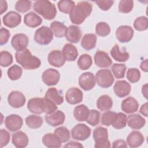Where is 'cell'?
<instances>
[{
	"label": "cell",
	"instance_id": "1",
	"mask_svg": "<svg viewBox=\"0 0 148 148\" xmlns=\"http://www.w3.org/2000/svg\"><path fill=\"white\" fill-rule=\"evenodd\" d=\"M92 12V5L87 1H80L75 6L69 14L71 22L80 25L90 15Z\"/></svg>",
	"mask_w": 148,
	"mask_h": 148
},
{
	"label": "cell",
	"instance_id": "2",
	"mask_svg": "<svg viewBox=\"0 0 148 148\" xmlns=\"http://www.w3.org/2000/svg\"><path fill=\"white\" fill-rule=\"evenodd\" d=\"M15 58L17 63L20 64L24 69L28 70L37 69L41 65L40 59L32 56L31 51L27 49L16 51Z\"/></svg>",
	"mask_w": 148,
	"mask_h": 148
},
{
	"label": "cell",
	"instance_id": "3",
	"mask_svg": "<svg viewBox=\"0 0 148 148\" xmlns=\"http://www.w3.org/2000/svg\"><path fill=\"white\" fill-rule=\"evenodd\" d=\"M34 10L44 18L51 20L56 16L57 9L54 3L47 0H38L33 5Z\"/></svg>",
	"mask_w": 148,
	"mask_h": 148
},
{
	"label": "cell",
	"instance_id": "4",
	"mask_svg": "<svg viewBox=\"0 0 148 148\" xmlns=\"http://www.w3.org/2000/svg\"><path fill=\"white\" fill-rule=\"evenodd\" d=\"M93 138L95 148L110 147V143L108 140V132L106 128L98 127L93 131Z\"/></svg>",
	"mask_w": 148,
	"mask_h": 148
},
{
	"label": "cell",
	"instance_id": "5",
	"mask_svg": "<svg viewBox=\"0 0 148 148\" xmlns=\"http://www.w3.org/2000/svg\"><path fill=\"white\" fill-rule=\"evenodd\" d=\"M53 39V31L48 27L42 26L35 31L34 40L39 45H47L52 41Z\"/></svg>",
	"mask_w": 148,
	"mask_h": 148
},
{
	"label": "cell",
	"instance_id": "6",
	"mask_svg": "<svg viewBox=\"0 0 148 148\" xmlns=\"http://www.w3.org/2000/svg\"><path fill=\"white\" fill-rule=\"evenodd\" d=\"M95 82L102 88H109L114 82V77L109 69H100L95 75Z\"/></svg>",
	"mask_w": 148,
	"mask_h": 148
},
{
	"label": "cell",
	"instance_id": "7",
	"mask_svg": "<svg viewBox=\"0 0 148 148\" xmlns=\"http://www.w3.org/2000/svg\"><path fill=\"white\" fill-rule=\"evenodd\" d=\"M90 134L91 129L85 124H78L71 131L72 138L77 140H85L89 138Z\"/></svg>",
	"mask_w": 148,
	"mask_h": 148
},
{
	"label": "cell",
	"instance_id": "8",
	"mask_svg": "<svg viewBox=\"0 0 148 148\" xmlns=\"http://www.w3.org/2000/svg\"><path fill=\"white\" fill-rule=\"evenodd\" d=\"M134 35L132 28L128 25H121L117 28L116 31V36L117 40L121 43L129 42Z\"/></svg>",
	"mask_w": 148,
	"mask_h": 148
},
{
	"label": "cell",
	"instance_id": "9",
	"mask_svg": "<svg viewBox=\"0 0 148 148\" xmlns=\"http://www.w3.org/2000/svg\"><path fill=\"white\" fill-rule=\"evenodd\" d=\"M79 84L85 91L92 89L95 85V79L93 73L90 72L82 73L79 77Z\"/></svg>",
	"mask_w": 148,
	"mask_h": 148
},
{
	"label": "cell",
	"instance_id": "10",
	"mask_svg": "<svg viewBox=\"0 0 148 148\" xmlns=\"http://www.w3.org/2000/svg\"><path fill=\"white\" fill-rule=\"evenodd\" d=\"M60 79L59 72L53 68H49L45 70L42 75L43 82L47 86L56 85Z\"/></svg>",
	"mask_w": 148,
	"mask_h": 148
},
{
	"label": "cell",
	"instance_id": "11",
	"mask_svg": "<svg viewBox=\"0 0 148 148\" xmlns=\"http://www.w3.org/2000/svg\"><path fill=\"white\" fill-rule=\"evenodd\" d=\"M23 124L22 118L18 114H12L8 116L5 120V125L10 131L14 132L20 130Z\"/></svg>",
	"mask_w": 148,
	"mask_h": 148
},
{
	"label": "cell",
	"instance_id": "12",
	"mask_svg": "<svg viewBox=\"0 0 148 148\" xmlns=\"http://www.w3.org/2000/svg\"><path fill=\"white\" fill-rule=\"evenodd\" d=\"M24 95L18 91H13L8 95V101L9 105L14 108H20L25 103Z\"/></svg>",
	"mask_w": 148,
	"mask_h": 148
},
{
	"label": "cell",
	"instance_id": "13",
	"mask_svg": "<svg viewBox=\"0 0 148 148\" xmlns=\"http://www.w3.org/2000/svg\"><path fill=\"white\" fill-rule=\"evenodd\" d=\"M29 43L28 36L24 34H17L14 35L11 40V45L13 48L17 51L26 49Z\"/></svg>",
	"mask_w": 148,
	"mask_h": 148
},
{
	"label": "cell",
	"instance_id": "14",
	"mask_svg": "<svg viewBox=\"0 0 148 148\" xmlns=\"http://www.w3.org/2000/svg\"><path fill=\"white\" fill-rule=\"evenodd\" d=\"M46 122L50 125L56 127L62 124L65 119V115L61 110H56L45 116Z\"/></svg>",
	"mask_w": 148,
	"mask_h": 148
},
{
	"label": "cell",
	"instance_id": "15",
	"mask_svg": "<svg viewBox=\"0 0 148 148\" xmlns=\"http://www.w3.org/2000/svg\"><path fill=\"white\" fill-rule=\"evenodd\" d=\"M2 21L5 26L11 28H14L20 24L21 16L16 12L10 11L3 16Z\"/></svg>",
	"mask_w": 148,
	"mask_h": 148
},
{
	"label": "cell",
	"instance_id": "16",
	"mask_svg": "<svg viewBox=\"0 0 148 148\" xmlns=\"http://www.w3.org/2000/svg\"><path fill=\"white\" fill-rule=\"evenodd\" d=\"M131 86L125 80H118L113 86V91L116 95L119 98L127 96L131 92Z\"/></svg>",
	"mask_w": 148,
	"mask_h": 148
},
{
	"label": "cell",
	"instance_id": "17",
	"mask_svg": "<svg viewBox=\"0 0 148 148\" xmlns=\"http://www.w3.org/2000/svg\"><path fill=\"white\" fill-rule=\"evenodd\" d=\"M65 99L66 102L69 104H77L83 100V92L77 87H71L66 91Z\"/></svg>",
	"mask_w": 148,
	"mask_h": 148
},
{
	"label": "cell",
	"instance_id": "18",
	"mask_svg": "<svg viewBox=\"0 0 148 148\" xmlns=\"http://www.w3.org/2000/svg\"><path fill=\"white\" fill-rule=\"evenodd\" d=\"M47 60L51 65L57 68L62 66L66 61L62 52L58 50L50 51L48 55Z\"/></svg>",
	"mask_w": 148,
	"mask_h": 148
},
{
	"label": "cell",
	"instance_id": "19",
	"mask_svg": "<svg viewBox=\"0 0 148 148\" xmlns=\"http://www.w3.org/2000/svg\"><path fill=\"white\" fill-rule=\"evenodd\" d=\"M94 60L95 65L99 68H108L112 64L110 57L103 51H97L94 56Z\"/></svg>",
	"mask_w": 148,
	"mask_h": 148
},
{
	"label": "cell",
	"instance_id": "20",
	"mask_svg": "<svg viewBox=\"0 0 148 148\" xmlns=\"http://www.w3.org/2000/svg\"><path fill=\"white\" fill-rule=\"evenodd\" d=\"M144 140V136L141 132L133 131L127 136V144L130 147H138L142 145Z\"/></svg>",
	"mask_w": 148,
	"mask_h": 148
},
{
	"label": "cell",
	"instance_id": "21",
	"mask_svg": "<svg viewBox=\"0 0 148 148\" xmlns=\"http://www.w3.org/2000/svg\"><path fill=\"white\" fill-rule=\"evenodd\" d=\"M65 36L66 40L69 42L77 43L82 37V31L77 26L72 25L67 28Z\"/></svg>",
	"mask_w": 148,
	"mask_h": 148
},
{
	"label": "cell",
	"instance_id": "22",
	"mask_svg": "<svg viewBox=\"0 0 148 148\" xmlns=\"http://www.w3.org/2000/svg\"><path fill=\"white\" fill-rule=\"evenodd\" d=\"M121 109L126 113H133L136 112L139 108V103L136 99L132 97H127L122 101Z\"/></svg>",
	"mask_w": 148,
	"mask_h": 148
},
{
	"label": "cell",
	"instance_id": "23",
	"mask_svg": "<svg viewBox=\"0 0 148 148\" xmlns=\"http://www.w3.org/2000/svg\"><path fill=\"white\" fill-rule=\"evenodd\" d=\"M128 125L133 130H139L144 127L145 119L138 114H132L127 117Z\"/></svg>",
	"mask_w": 148,
	"mask_h": 148
},
{
	"label": "cell",
	"instance_id": "24",
	"mask_svg": "<svg viewBox=\"0 0 148 148\" xmlns=\"http://www.w3.org/2000/svg\"><path fill=\"white\" fill-rule=\"evenodd\" d=\"M12 143L17 148L25 147L28 144V138L25 133L19 131L12 135Z\"/></svg>",
	"mask_w": 148,
	"mask_h": 148
},
{
	"label": "cell",
	"instance_id": "25",
	"mask_svg": "<svg viewBox=\"0 0 148 148\" xmlns=\"http://www.w3.org/2000/svg\"><path fill=\"white\" fill-rule=\"evenodd\" d=\"M43 144L47 147H60L62 142L58 136L54 133H48L45 134L42 138Z\"/></svg>",
	"mask_w": 148,
	"mask_h": 148
},
{
	"label": "cell",
	"instance_id": "26",
	"mask_svg": "<svg viewBox=\"0 0 148 148\" xmlns=\"http://www.w3.org/2000/svg\"><path fill=\"white\" fill-rule=\"evenodd\" d=\"M42 23V18L33 12H30L24 16V23L27 27L35 28L39 26Z\"/></svg>",
	"mask_w": 148,
	"mask_h": 148
},
{
	"label": "cell",
	"instance_id": "27",
	"mask_svg": "<svg viewBox=\"0 0 148 148\" xmlns=\"http://www.w3.org/2000/svg\"><path fill=\"white\" fill-rule=\"evenodd\" d=\"M62 53L68 61H74L78 56V51L76 47L71 43L65 44L62 48Z\"/></svg>",
	"mask_w": 148,
	"mask_h": 148
},
{
	"label": "cell",
	"instance_id": "28",
	"mask_svg": "<svg viewBox=\"0 0 148 148\" xmlns=\"http://www.w3.org/2000/svg\"><path fill=\"white\" fill-rule=\"evenodd\" d=\"M45 98L49 99L57 105H61L64 101L62 95H61L57 89L54 87L50 88L47 90L45 93Z\"/></svg>",
	"mask_w": 148,
	"mask_h": 148
},
{
	"label": "cell",
	"instance_id": "29",
	"mask_svg": "<svg viewBox=\"0 0 148 148\" xmlns=\"http://www.w3.org/2000/svg\"><path fill=\"white\" fill-rule=\"evenodd\" d=\"M112 106V99L108 95H102L97 101V107L102 112L109 110Z\"/></svg>",
	"mask_w": 148,
	"mask_h": 148
},
{
	"label": "cell",
	"instance_id": "30",
	"mask_svg": "<svg viewBox=\"0 0 148 148\" xmlns=\"http://www.w3.org/2000/svg\"><path fill=\"white\" fill-rule=\"evenodd\" d=\"M89 109L88 108L83 104L79 105L76 106L73 112V116L75 119L78 121H86L88 113H89Z\"/></svg>",
	"mask_w": 148,
	"mask_h": 148
},
{
	"label": "cell",
	"instance_id": "31",
	"mask_svg": "<svg viewBox=\"0 0 148 148\" xmlns=\"http://www.w3.org/2000/svg\"><path fill=\"white\" fill-rule=\"evenodd\" d=\"M97 42V36L94 34H85L81 41V46L86 50L95 48Z\"/></svg>",
	"mask_w": 148,
	"mask_h": 148
},
{
	"label": "cell",
	"instance_id": "32",
	"mask_svg": "<svg viewBox=\"0 0 148 148\" xmlns=\"http://www.w3.org/2000/svg\"><path fill=\"white\" fill-rule=\"evenodd\" d=\"M27 108L31 113L35 114L43 113L42 98H33L30 99L27 103Z\"/></svg>",
	"mask_w": 148,
	"mask_h": 148
},
{
	"label": "cell",
	"instance_id": "33",
	"mask_svg": "<svg viewBox=\"0 0 148 148\" xmlns=\"http://www.w3.org/2000/svg\"><path fill=\"white\" fill-rule=\"evenodd\" d=\"M50 29L57 38H62L65 35L67 27L61 22L54 21L50 24Z\"/></svg>",
	"mask_w": 148,
	"mask_h": 148
},
{
	"label": "cell",
	"instance_id": "34",
	"mask_svg": "<svg viewBox=\"0 0 148 148\" xmlns=\"http://www.w3.org/2000/svg\"><path fill=\"white\" fill-rule=\"evenodd\" d=\"M111 56L117 61L125 62L127 61L130 57L128 52H122L120 50L118 45H115L110 50Z\"/></svg>",
	"mask_w": 148,
	"mask_h": 148
},
{
	"label": "cell",
	"instance_id": "35",
	"mask_svg": "<svg viewBox=\"0 0 148 148\" xmlns=\"http://www.w3.org/2000/svg\"><path fill=\"white\" fill-rule=\"evenodd\" d=\"M25 121L26 125L32 129L39 128L43 124V119L36 115H29L25 118Z\"/></svg>",
	"mask_w": 148,
	"mask_h": 148
},
{
	"label": "cell",
	"instance_id": "36",
	"mask_svg": "<svg viewBox=\"0 0 148 148\" xmlns=\"http://www.w3.org/2000/svg\"><path fill=\"white\" fill-rule=\"evenodd\" d=\"M79 68L81 70H87L89 69L92 64V60L91 57L87 54H82L77 62Z\"/></svg>",
	"mask_w": 148,
	"mask_h": 148
},
{
	"label": "cell",
	"instance_id": "37",
	"mask_svg": "<svg viewBox=\"0 0 148 148\" xmlns=\"http://www.w3.org/2000/svg\"><path fill=\"white\" fill-rule=\"evenodd\" d=\"M57 6L60 12L66 14H70L75 6V3L71 0H62L58 2Z\"/></svg>",
	"mask_w": 148,
	"mask_h": 148
},
{
	"label": "cell",
	"instance_id": "38",
	"mask_svg": "<svg viewBox=\"0 0 148 148\" xmlns=\"http://www.w3.org/2000/svg\"><path fill=\"white\" fill-rule=\"evenodd\" d=\"M22 73L23 70L21 68L16 64L10 66L7 71L8 76L12 80H16L19 79L22 76Z\"/></svg>",
	"mask_w": 148,
	"mask_h": 148
},
{
	"label": "cell",
	"instance_id": "39",
	"mask_svg": "<svg viewBox=\"0 0 148 148\" xmlns=\"http://www.w3.org/2000/svg\"><path fill=\"white\" fill-rule=\"evenodd\" d=\"M117 119V113L112 111L105 112L101 119V123L105 126L112 125Z\"/></svg>",
	"mask_w": 148,
	"mask_h": 148
},
{
	"label": "cell",
	"instance_id": "40",
	"mask_svg": "<svg viewBox=\"0 0 148 148\" xmlns=\"http://www.w3.org/2000/svg\"><path fill=\"white\" fill-rule=\"evenodd\" d=\"M42 103L43 112L46 114L51 113L57 109V105L45 97L42 98Z\"/></svg>",
	"mask_w": 148,
	"mask_h": 148
},
{
	"label": "cell",
	"instance_id": "41",
	"mask_svg": "<svg viewBox=\"0 0 148 148\" xmlns=\"http://www.w3.org/2000/svg\"><path fill=\"white\" fill-rule=\"evenodd\" d=\"M127 66L123 64H114L112 66V71L116 79H122L125 76Z\"/></svg>",
	"mask_w": 148,
	"mask_h": 148
},
{
	"label": "cell",
	"instance_id": "42",
	"mask_svg": "<svg viewBox=\"0 0 148 148\" xmlns=\"http://www.w3.org/2000/svg\"><path fill=\"white\" fill-rule=\"evenodd\" d=\"M134 28L139 31H145L148 28V20L146 17L140 16L137 17L134 22Z\"/></svg>",
	"mask_w": 148,
	"mask_h": 148
},
{
	"label": "cell",
	"instance_id": "43",
	"mask_svg": "<svg viewBox=\"0 0 148 148\" xmlns=\"http://www.w3.org/2000/svg\"><path fill=\"white\" fill-rule=\"evenodd\" d=\"M100 116L101 114L99 111L95 109L90 110L88 117L86 121L90 125L92 126H95L99 123Z\"/></svg>",
	"mask_w": 148,
	"mask_h": 148
},
{
	"label": "cell",
	"instance_id": "44",
	"mask_svg": "<svg viewBox=\"0 0 148 148\" xmlns=\"http://www.w3.org/2000/svg\"><path fill=\"white\" fill-rule=\"evenodd\" d=\"M110 32V26L105 22H99L95 26V32L100 36H106Z\"/></svg>",
	"mask_w": 148,
	"mask_h": 148
},
{
	"label": "cell",
	"instance_id": "45",
	"mask_svg": "<svg viewBox=\"0 0 148 148\" xmlns=\"http://www.w3.org/2000/svg\"><path fill=\"white\" fill-rule=\"evenodd\" d=\"M54 133L58 136L62 143L66 142L70 139V132L68 129L64 126L56 128Z\"/></svg>",
	"mask_w": 148,
	"mask_h": 148
},
{
	"label": "cell",
	"instance_id": "46",
	"mask_svg": "<svg viewBox=\"0 0 148 148\" xmlns=\"http://www.w3.org/2000/svg\"><path fill=\"white\" fill-rule=\"evenodd\" d=\"M127 122V115L122 112L117 113V119L112 126L116 129H122L126 126Z\"/></svg>",
	"mask_w": 148,
	"mask_h": 148
},
{
	"label": "cell",
	"instance_id": "47",
	"mask_svg": "<svg viewBox=\"0 0 148 148\" xmlns=\"http://www.w3.org/2000/svg\"><path fill=\"white\" fill-rule=\"evenodd\" d=\"M13 62V56L8 51H2L0 53V65L3 67H7Z\"/></svg>",
	"mask_w": 148,
	"mask_h": 148
},
{
	"label": "cell",
	"instance_id": "48",
	"mask_svg": "<svg viewBox=\"0 0 148 148\" xmlns=\"http://www.w3.org/2000/svg\"><path fill=\"white\" fill-rule=\"evenodd\" d=\"M140 78V72L137 68H130L127 73V79L130 82L135 83L138 82Z\"/></svg>",
	"mask_w": 148,
	"mask_h": 148
},
{
	"label": "cell",
	"instance_id": "49",
	"mask_svg": "<svg viewBox=\"0 0 148 148\" xmlns=\"http://www.w3.org/2000/svg\"><path fill=\"white\" fill-rule=\"evenodd\" d=\"M134 7L133 1L122 0L119 3V11L123 13H130Z\"/></svg>",
	"mask_w": 148,
	"mask_h": 148
},
{
	"label": "cell",
	"instance_id": "50",
	"mask_svg": "<svg viewBox=\"0 0 148 148\" xmlns=\"http://www.w3.org/2000/svg\"><path fill=\"white\" fill-rule=\"evenodd\" d=\"M31 8L30 1H18L15 4V9L20 13H25Z\"/></svg>",
	"mask_w": 148,
	"mask_h": 148
},
{
	"label": "cell",
	"instance_id": "51",
	"mask_svg": "<svg viewBox=\"0 0 148 148\" xmlns=\"http://www.w3.org/2000/svg\"><path fill=\"white\" fill-rule=\"evenodd\" d=\"M10 140V134L6 130L1 129L0 131V147L6 146Z\"/></svg>",
	"mask_w": 148,
	"mask_h": 148
},
{
	"label": "cell",
	"instance_id": "52",
	"mask_svg": "<svg viewBox=\"0 0 148 148\" xmlns=\"http://www.w3.org/2000/svg\"><path fill=\"white\" fill-rule=\"evenodd\" d=\"M94 2L98 6V7L104 11L108 10L113 5L114 1L113 0H102V1H95Z\"/></svg>",
	"mask_w": 148,
	"mask_h": 148
},
{
	"label": "cell",
	"instance_id": "53",
	"mask_svg": "<svg viewBox=\"0 0 148 148\" xmlns=\"http://www.w3.org/2000/svg\"><path fill=\"white\" fill-rule=\"evenodd\" d=\"M10 36V32L5 28L2 27L0 29V45H3L8 43Z\"/></svg>",
	"mask_w": 148,
	"mask_h": 148
},
{
	"label": "cell",
	"instance_id": "54",
	"mask_svg": "<svg viewBox=\"0 0 148 148\" xmlns=\"http://www.w3.org/2000/svg\"><path fill=\"white\" fill-rule=\"evenodd\" d=\"M112 147H127V144L125 140L123 139H118L113 142Z\"/></svg>",
	"mask_w": 148,
	"mask_h": 148
},
{
	"label": "cell",
	"instance_id": "55",
	"mask_svg": "<svg viewBox=\"0 0 148 148\" xmlns=\"http://www.w3.org/2000/svg\"><path fill=\"white\" fill-rule=\"evenodd\" d=\"M64 147H83V146L81 143L77 142L71 141L68 142L66 145H64Z\"/></svg>",
	"mask_w": 148,
	"mask_h": 148
},
{
	"label": "cell",
	"instance_id": "56",
	"mask_svg": "<svg viewBox=\"0 0 148 148\" xmlns=\"http://www.w3.org/2000/svg\"><path fill=\"white\" fill-rule=\"evenodd\" d=\"M139 112L145 117H147V102H146L141 106Z\"/></svg>",
	"mask_w": 148,
	"mask_h": 148
},
{
	"label": "cell",
	"instance_id": "57",
	"mask_svg": "<svg viewBox=\"0 0 148 148\" xmlns=\"http://www.w3.org/2000/svg\"><path fill=\"white\" fill-rule=\"evenodd\" d=\"M1 14H3L8 9V4L6 1L1 0Z\"/></svg>",
	"mask_w": 148,
	"mask_h": 148
},
{
	"label": "cell",
	"instance_id": "58",
	"mask_svg": "<svg viewBox=\"0 0 148 148\" xmlns=\"http://www.w3.org/2000/svg\"><path fill=\"white\" fill-rule=\"evenodd\" d=\"M140 67L141 68V69L145 72H147V70H148V66H147V59H146L145 60L143 61L140 65Z\"/></svg>",
	"mask_w": 148,
	"mask_h": 148
},
{
	"label": "cell",
	"instance_id": "59",
	"mask_svg": "<svg viewBox=\"0 0 148 148\" xmlns=\"http://www.w3.org/2000/svg\"><path fill=\"white\" fill-rule=\"evenodd\" d=\"M142 92L144 97L147 99V84H145L142 86Z\"/></svg>",
	"mask_w": 148,
	"mask_h": 148
}]
</instances>
